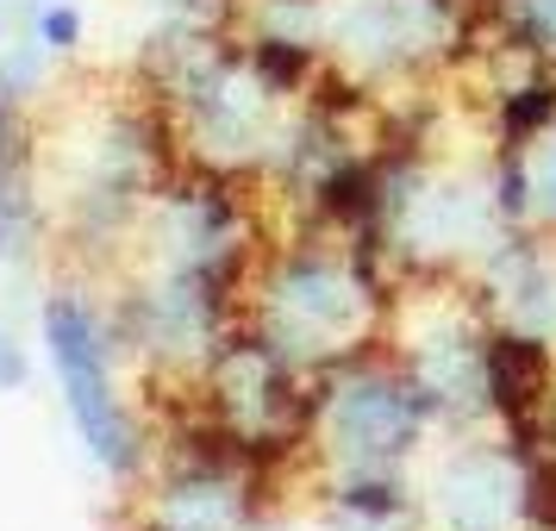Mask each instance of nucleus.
<instances>
[{"label":"nucleus","mask_w":556,"mask_h":531,"mask_svg":"<svg viewBox=\"0 0 556 531\" xmlns=\"http://www.w3.org/2000/svg\"><path fill=\"white\" fill-rule=\"evenodd\" d=\"M488 181H494V206L506 226H531L556 238V126L538 131L526 151H501Z\"/></svg>","instance_id":"5"},{"label":"nucleus","mask_w":556,"mask_h":531,"mask_svg":"<svg viewBox=\"0 0 556 531\" xmlns=\"http://www.w3.org/2000/svg\"><path fill=\"white\" fill-rule=\"evenodd\" d=\"M526 488L531 451L519 438H463L431 469L426 513L438 531H531Z\"/></svg>","instance_id":"4"},{"label":"nucleus","mask_w":556,"mask_h":531,"mask_svg":"<svg viewBox=\"0 0 556 531\" xmlns=\"http://www.w3.org/2000/svg\"><path fill=\"white\" fill-rule=\"evenodd\" d=\"M276 7H319V0H276Z\"/></svg>","instance_id":"7"},{"label":"nucleus","mask_w":556,"mask_h":531,"mask_svg":"<svg viewBox=\"0 0 556 531\" xmlns=\"http://www.w3.org/2000/svg\"><path fill=\"white\" fill-rule=\"evenodd\" d=\"M251 326L276 344L294 369L326 376L351 356H369L388 344L394 306L388 288L369 269V251H331V244H294L256 276Z\"/></svg>","instance_id":"1"},{"label":"nucleus","mask_w":556,"mask_h":531,"mask_svg":"<svg viewBox=\"0 0 556 531\" xmlns=\"http://www.w3.org/2000/svg\"><path fill=\"white\" fill-rule=\"evenodd\" d=\"M45 344H51V363L63 376V394H70V413H76L88 451L113 476H131L138 469V419L113 388V356H106V331L94 319V306L76 294H56L45 306Z\"/></svg>","instance_id":"3"},{"label":"nucleus","mask_w":556,"mask_h":531,"mask_svg":"<svg viewBox=\"0 0 556 531\" xmlns=\"http://www.w3.org/2000/svg\"><path fill=\"white\" fill-rule=\"evenodd\" d=\"M38 38L51 45V51H70L81 38V20H76V7H45L38 13Z\"/></svg>","instance_id":"6"},{"label":"nucleus","mask_w":556,"mask_h":531,"mask_svg":"<svg viewBox=\"0 0 556 531\" xmlns=\"http://www.w3.org/2000/svg\"><path fill=\"white\" fill-rule=\"evenodd\" d=\"M431 426H444L438 406L426 401L413 369L381 344V351L351 356V363L319 376L306 444H319L331 476L338 469H401L426 444Z\"/></svg>","instance_id":"2"}]
</instances>
